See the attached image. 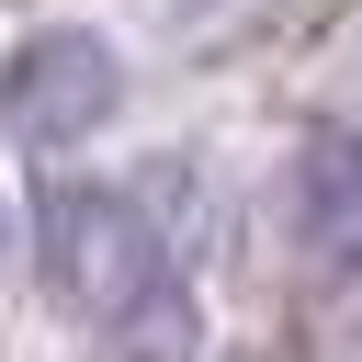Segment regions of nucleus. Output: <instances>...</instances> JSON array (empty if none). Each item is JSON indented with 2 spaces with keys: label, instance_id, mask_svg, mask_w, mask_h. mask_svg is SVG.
<instances>
[{
  "label": "nucleus",
  "instance_id": "obj_1",
  "mask_svg": "<svg viewBox=\"0 0 362 362\" xmlns=\"http://www.w3.org/2000/svg\"><path fill=\"white\" fill-rule=\"evenodd\" d=\"M34 249H45V283L124 351V362H192V305H181V272L147 226L136 192L113 181H57L45 215H34Z\"/></svg>",
  "mask_w": 362,
  "mask_h": 362
},
{
  "label": "nucleus",
  "instance_id": "obj_3",
  "mask_svg": "<svg viewBox=\"0 0 362 362\" xmlns=\"http://www.w3.org/2000/svg\"><path fill=\"white\" fill-rule=\"evenodd\" d=\"M294 249L339 283H362V124H328L294 147Z\"/></svg>",
  "mask_w": 362,
  "mask_h": 362
},
{
  "label": "nucleus",
  "instance_id": "obj_2",
  "mask_svg": "<svg viewBox=\"0 0 362 362\" xmlns=\"http://www.w3.org/2000/svg\"><path fill=\"white\" fill-rule=\"evenodd\" d=\"M113 102H124V68H113V45L79 34V23H45V34H23V45L0 57V124H11L23 147H68V136H90Z\"/></svg>",
  "mask_w": 362,
  "mask_h": 362
}]
</instances>
